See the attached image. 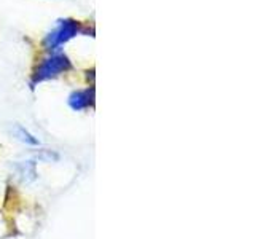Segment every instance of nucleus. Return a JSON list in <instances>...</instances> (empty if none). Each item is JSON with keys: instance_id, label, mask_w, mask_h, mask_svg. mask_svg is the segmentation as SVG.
Segmentation results:
<instances>
[{"instance_id": "7ed1b4c3", "label": "nucleus", "mask_w": 255, "mask_h": 239, "mask_svg": "<svg viewBox=\"0 0 255 239\" xmlns=\"http://www.w3.org/2000/svg\"><path fill=\"white\" fill-rule=\"evenodd\" d=\"M91 98H93V93L90 94V91H77L69 98V104L74 110H83L90 106Z\"/></svg>"}, {"instance_id": "f257e3e1", "label": "nucleus", "mask_w": 255, "mask_h": 239, "mask_svg": "<svg viewBox=\"0 0 255 239\" xmlns=\"http://www.w3.org/2000/svg\"><path fill=\"white\" fill-rule=\"evenodd\" d=\"M78 32V24L75 21H61L58 26H56L54 30H51V34L46 37V46L48 50H56L59 48L62 43H66L69 38H72L74 35H77Z\"/></svg>"}, {"instance_id": "f03ea898", "label": "nucleus", "mask_w": 255, "mask_h": 239, "mask_svg": "<svg viewBox=\"0 0 255 239\" xmlns=\"http://www.w3.org/2000/svg\"><path fill=\"white\" fill-rule=\"evenodd\" d=\"M70 67V62L64 54H56L51 56L50 59H46L42 66L37 70V80L38 82H43V80L53 78L56 75H59L61 72L67 70Z\"/></svg>"}]
</instances>
